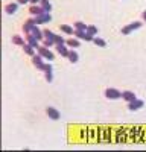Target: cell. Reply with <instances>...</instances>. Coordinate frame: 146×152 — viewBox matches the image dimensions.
Segmentation results:
<instances>
[{
    "label": "cell",
    "mask_w": 146,
    "mask_h": 152,
    "mask_svg": "<svg viewBox=\"0 0 146 152\" xmlns=\"http://www.w3.org/2000/svg\"><path fill=\"white\" fill-rule=\"evenodd\" d=\"M17 2H18L20 5H26L28 2H31V0H17Z\"/></svg>",
    "instance_id": "f546056e"
},
{
    "label": "cell",
    "mask_w": 146,
    "mask_h": 152,
    "mask_svg": "<svg viewBox=\"0 0 146 152\" xmlns=\"http://www.w3.org/2000/svg\"><path fill=\"white\" fill-rule=\"evenodd\" d=\"M87 32H88V34H91V35H96L99 31H97V28H96V26H91V24H90V26L87 28Z\"/></svg>",
    "instance_id": "83f0119b"
},
{
    "label": "cell",
    "mask_w": 146,
    "mask_h": 152,
    "mask_svg": "<svg viewBox=\"0 0 146 152\" xmlns=\"http://www.w3.org/2000/svg\"><path fill=\"white\" fill-rule=\"evenodd\" d=\"M59 31L63 34H67V35H73V34H75V29H73L72 26H69V24H61Z\"/></svg>",
    "instance_id": "9a60e30c"
},
{
    "label": "cell",
    "mask_w": 146,
    "mask_h": 152,
    "mask_svg": "<svg viewBox=\"0 0 146 152\" xmlns=\"http://www.w3.org/2000/svg\"><path fill=\"white\" fill-rule=\"evenodd\" d=\"M55 44H66V40L61 35H55Z\"/></svg>",
    "instance_id": "4316f807"
},
{
    "label": "cell",
    "mask_w": 146,
    "mask_h": 152,
    "mask_svg": "<svg viewBox=\"0 0 146 152\" xmlns=\"http://www.w3.org/2000/svg\"><path fill=\"white\" fill-rule=\"evenodd\" d=\"M18 5H20L18 2H17V3H8V5L5 6V12H6V14H9V15L14 14V12L18 9Z\"/></svg>",
    "instance_id": "7c38bea8"
},
{
    "label": "cell",
    "mask_w": 146,
    "mask_h": 152,
    "mask_svg": "<svg viewBox=\"0 0 146 152\" xmlns=\"http://www.w3.org/2000/svg\"><path fill=\"white\" fill-rule=\"evenodd\" d=\"M31 34L36 38V40H38V41H41L43 40V38H44V34H43V31H40L38 29V26H36V24H35V26L32 28V31H31Z\"/></svg>",
    "instance_id": "8fae6325"
},
{
    "label": "cell",
    "mask_w": 146,
    "mask_h": 152,
    "mask_svg": "<svg viewBox=\"0 0 146 152\" xmlns=\"http://www.w3.org/2000/svg\"><path fill=\"white\" fill-rule=\"evenodd\" d=\"M36 69H38V70H41V72H52L53 69H52V66L50 64H47V62H43V64H40L38 67H36Z\"/></svg>",
    "instance_id": "ac0fdd59"
},
{
    "label": "cell",
    "mask_w": 146,
    "mask_h": 152,
    "mask_svg": "<svg viewBox=\"0 0 146 152\" xmlns=\"http://www.w3.org/2000/svg\"><path fill=\"white\" fill-rule=\"evenodd\" d=\"M142 18L146 21V11H145V12H142Z\"/></svg>",
    "instance_id": "1f68e13d"
},
{
    "label": "cell",
    "mask_w": 146,
    "mask_h": 152,
    "mask_svg": "<svg viewBox=\"0 0 146 152\" xmlns=\"http://www.w3.org/2000/svg\"><path fill=\"white\" fill-rule=\"evenodd\" d=\"M139 28H142V21H134V23H129L128 26L122 28V34H123V35H129L131 32H134V31L139 29Z\"/></svg>",
    "instance_id": "7a4b0ae2"
},
{
    "label": "cell",
    "mask_w": 146,
    "mask_h": 152,
    "mask_svg": "<svg viewBox=\"0 0 146 152\" xmlns=\"http://www.w3.org/2000/svg\"><path fill=\"white\" fill-rule=\"evenodd\" d=\"M43 46H44V47H52V46H56V44H55L53 40H44V41H43Z\"/></svg>",
    "instance_id": "f1b7e54d"
},
{
    "label": "cell",
    "mask_w": 146,
    "mask_h": 152,
    "mask_svg": "<svg viewBox=\"0 0 146 152\" xmlns=\"http://www.w3.org/2000/svg\"><path fill=\"white\" fill-rule=\"evenodd\" d=\"M46 113H47V116L50 117L52 120H59V117H61L59 111H58L56 108H53V107H47V108H46Z\"/></svg>",
    "instance_id": "8992f818"
},
{
    "label": "cell",
    "mask_w": 146,
    "mask_h": 152,
    "mask_svg": "<svg viewBox=\"0 0 146 152\" xmlns=\"http://www.w3.org/2000/svg\"><path fill=\"white\" fill-rule=\"evenodd\" d=\"M26 43H29L31 46H34L35 49H38L40 46H38V40L32 35V34H26Z\"/></svg>",
    "instance_id": "4fadbf2b"
},
{
    "label": "cell",
    "mask_w": 146,
    "mask_h": 152,
    "mask_svg": "<svg viewBox=\"0 0 146 152\" xmlns=\"http://www.w3.org/2000/svg\"><path fill=\"white\" fill-rule=\"evenodd\" d=\"M87 24L82 23V21H75V29H79V31H87Z\"/></svg>",
    "instance_id": "d4e9b609"
},
{
    "label": "cell",
    "mask_w": 146,
    "mask_h": 152,
    "mask_svg": "<svg viewBox=\"0 0 146 152\" xmlns=\"http://www.w3.org/2000/svg\"><path fill=\"white\" fill-rule=\"evenodd\" d=\"M36 50H38V53H40V55H41L44 59H47V61H52V59H53V53L50 52V49H49V47L40 46Z\"/></svg>",
    "instance_id": "3957f363"
},
{
    "label": "cell",
    "mask_w": 146,
    "mask_h": 152,
    "mask_svg": "<svg viewBox=\"0 0 146 152\" xmlns=\"http://www.w3.org/2000/svg\"><path fill=\"white\" fill-rule=\"evenodd\" d=\"M21 47H23V52L26 53V55H29V56H34V55H35V47L31 46L29 43H24Z\"/></svg>",
    "instance_id": "30bf717a"
},
{
    "label": "cell",
    "mask_w": 146,
    "mask_h": 152,
    "mask_svg": "<svg viewBox=\"0 0 146 152\" xmlns=\"http://www.w3.org/2000/svg\"><path fill=\"white\" fill-rule=\"evenodd\" d=\"M40 5L43 6V9H44L46 12H50V9H52V5H50V2H49V0H41V2H40Z\"/></svg>",
    "instance_id": "44dd1931"
},
{
    "label": "cell",
    "mask_w": 146,
    "mask_h": 152,
    "mask_svg": "<svg viewBox=\"0 0 146 152\" xmlns=\"http://www.w3.org/2000/svg\"><path fill=\"white\" fill-rule=\"evenodd\" d=\"M93 43H94L96 46H99V47H105V46H107V41L102 40V38H99V37H94V38H93Z\"/></svg>",
    "instance_id": "ffe728a7"
},
{
    "label": "cell",
    "mask_w": 146,
    "mask_h": 152,
    "mask_svg": "<svg viewBox=\"0 0 146 152\" xmlns=\"http://www.w3.org/2000/svg\"><path fill=\"white\" fill-rule=\"evenodd\" d=\"M29 12H31L32 15H40V14H43V12H46V11L43 9L41 5H32L29 8Z\"/></svg>",
    "instance_id": "ba28073f"
},
{
    "label": "cell",
    "mask_w": 146,
    "mask_h": 152,
    "mask_svg": "<svg viewBox=\"0 0 146 152\" xmlns=\"http://www.w3.org/2000/svg\"><path fill=\"white\" fill-rule=\"evenodd\" d=\"M143 105H145V102H143L142 99H134V100H131V102H128V110L129 111H137Z\"/></svg>",
    "instance_id": "5b68a950"
},
{
    "label": "cell",
    "mask_w": 146,
    "mask_h": 152,
    "mask_svg": "<svg viewBox=\"0 0 146 152\" xmlns=\"http://www.w3.org/2000/svg\"><path fill=\"white\" fill-rule=\"evenodd\" d=\"M12 43H14V44H17V46H23V44L26 43V41H24V40H23V38H21L20 35H15V37H12Z\"/></svg>",
    "instance_id": "cb8c5ba5"
},
{
    "label": "cell",
    "mask_w": 146,
    "mask_h": 152,
    "mask_svg": "<svg viewBox=\"0 0 146 152\" xmlns=\"http://www.w3.org/2000/svg\"><path fill=\"white\" fill-rule=\"evenodd\" d=\"M43 59H44V58H43L40 53H36V55L32 56V64H34L35 67H38L40 64H43Z\"/></svg>",
    "instance_id": "e0dca14e"
},
{
    "label": "cell",
    "mask_w": 146,
    "mask_h": 152,
    "mask_svg": "<svg viewBox=\"0 0 146 152\" xmlns=\"http://www.w3.org/2000/svg\"><path fill=\"white\" fill-rule=\"evenodd\" d=\"M55 47H56V52H58L61 56H64V58H67V56H69V52H70V50H69L64 44H56Z\"/></svg>",
    "instance_id": "9c48e42d"
},
{
    "label": "cell",
    "mask_w": 146,
    "mask_h": 152,
    "mask_svg": "<svg viewBox=\"0 0 146 152\" xmlns=\"http://www.w3.org/2000/svg\"><path fill=\"white\" fill-rule=\"evenodd\" d=\"M44 79H46V82H52V81H53L52 72H46V73H44Z\"/></svg>",
    "instance_id": "484cf974"
},
{
    "label": "cell",
    "mask_w": 146,
    "mask_h": 152,
    "mask_svg": "<svg viewBox=\"0 0 146 152\" xmlns=\"http://www.w3.org/2000/svg\"><path fill=\"white\" fill-rule=\"evenodd\" d=\"M67 58H69V61H70V62H78V59H79V56H78V53L75 52V50H70Z\"/></svg>",
    "instance_id": "d6986e66"
},
{
    "label": "cell",
    "mask_w": 146,
    "mask_h": 152,
    "mask_svg": "<svg viewBox=\"0 0 146 152\" xmlns=\"http://www.w3.org/2000/svg\"><path fill=\"white\" fill-rule=\"evenodd\" d=\"M35 26V21H34V18H28L26 20V23L23 24V32L24 34H31V31H32V28Z\"/></svg>",
    "instance_id": "52a82bcc"
},
{
    "label": "cell",
    "mask_w": 146,
    "mask_h": 152,
    "mask_svg": "<svg viewBox=\"0 0 146 152\" xmlns=\"http://www.w3.org/2000/svg\"><path fill=\"white\" fill-rule=\"evenodd\" d=\"M75 37L79 38V40H85L87 37V31H79V29H75Z\"/></svg>",
    "instance_id": "7402d4cb"
},
{
    "label": "cell",
    "mask_w": 146,
    "mask_h": 152,
    "mask_svg": "<svg viewBox=\"0 0 146 152\" xmlns=\"http://www.w3.org/2000/svg\"><path fill=\"white\" fill-rule=\"evenodd\" d=\"M50 20H52L50 12H43V14H40V15H35V18H34V21H35L36 26H38V24H44V23L50 21Z\"/></svg>",
    "instance_id": "6da1fadb"
},
{
    "label": "cell",
    "mask_w": 146,
    "mask_h": 152,
    "mask_svg": "<svg viewBox=\"0 0 146 152\" xmlns=\"http://www.w3.org/2000/svg\"><path fill=\"white\" fill-rule=\"evenodd\" d=\"M66 44L67 46H70V47H73V49H76V47H79V38H69V40H66Z\"/></svg>",
    "instance_id": "2e32d148"
},
{
    "label": "cell",
    "mask_w": 146,
    "mask_h": 152,
    "mask_svg": "<svg viewBox=\"0 0 146 152\" xmlns=\"http://www.w3.org/2000/svg\"><path fill=\"white\" fill-rule=\"evenodd\" d=\"M40 2H41V0H31V3H32V5H38Z\"/></svg>",
    "instance_id": "4dcf8cb0"
},
{
    "label": "cell",
    "mask_w": 146,
    "mask_h": 152,
    "mask_svg": "<svg viewBox=\"0 0 146 152\" xmlns=\"http://www.w3.org/2000/svg\"><path fill=\"white\" fill-rule=\"evenodd\" d=\"M105 97L107 99H120L122 97V91L116 90V88H107L105 90Z\"/></svg>",
    "instance_id": "277c9868"
},
{
    "label": "cell",
    "mask_w": 146,
    "mask_h": 152,
    "mask_svg": "<svg viewBox=\"0 0 146 152\" xmlns=\"http://www.w3.org/2000/svg\"><path fill=\"white\" fill-rule=\"evenodd\" d=\"M122 99H123L125 102H131V100L137 99V97H136V94H134L132 91H122Z\"/></svg>",
    "instance_id": "5bb4252c"
},
{
    "label": "cell",
    "mask_w": 146,
    "mask_h": 152,
    "mask_svg": "<svg viewBox=\"0 0 146 152\" xmlns=\"http://www.w3.org/2000/svg\"><path fill=\"white\" fill-rule=\"evenodd\" d=\"M43 34H44V38H46V40H53V41H55V35H56V34H53L52 31L46 29V31H43Z\"/></svg>",
    "instance_id": "603a6c76"
}]
</instances>
